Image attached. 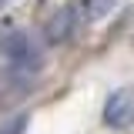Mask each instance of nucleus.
<instances>
[{"mask_svg":"<svg viewBox=\"0 0 134 134\" xmlns=\"http://www.w3.org/2000/svg\"><path fill=\"white\" fill-rule=\"evenodd\" d=\"M30 124V114H17L7 124H0V134H24V127Z\"/></svg>","mask_w":134,"mask_h":134,"instance_id":"39448f33","label":"nucleus"},{"mask_svg":"<svg viewBox=\"0 0 134 134\" xmlns=\"http://www.w3.org/2000/svg\"><path fill=\"white\" fill-rule=\"evenodd\" d=\"M114 3L117 0H77V10H81L84 20H100L114 10Z\"/></svg>","mask_w":134,"mask_h":134,"instance_id":"20e7f679","label":"nucleus"},{"mask_svg":"<svg viewBox=\"0 0 134 134\" xmlns=\"http://www.w3.org/2000/svg\"><path fill=\"white\" fill-rule=\"evenodd\" d=\"M131 121H134V91L121 87L114 94H107V100H104V124L114 127V131H121Z\"/></svg>","mask_w":134,"mask_h":134,"instance_id":"f257e3e1","label":"nucleus"},{"mask_svg":"<svg viewBox=\"0 0 134 134\" xmlns=\"http://www.w3.org/2000/svg\"><path fill=\"white\" fill-rule=\"evenodd\" d=\"M0 50L10 57V64H14L17 70H34V67L40 64V50H37V44H34L30 37H24V34L3 40V47H0Z\"/></svg>","mask_w":134,"mask_h":134,"instance_id":"7ed1b4c3","label":"nucleus"},{"mask_svg":"<svg viewBox=\"0 0 134 134\" xmlns=\"http://www.w3.org/2000/svg\"><path fill=\"white\" fill-rule=\"evenodd\" d=\"M77 24H81V10H77V3H67V7H60V10L47 20V27H44V40H47V44H64V40H70V34L77 30Z\"/></svg>","mask_w":134,"mask_h":134,"instance_id":"f03ea898","label":"nucleus"},{"mask_svg":"<svg viewBox=\"0 0 134 134\" xmlns=\"http://www.w3.org/2000/svg\"><path fill=\"white\" fill-rule=\"evenodd\" d=\"M3 3H7V0H0V7H3Z\"/></svg>","mask_w":134,"mask_h":134,"instance_id":"423d86ee","label":"nucleus"}]
</instances>
